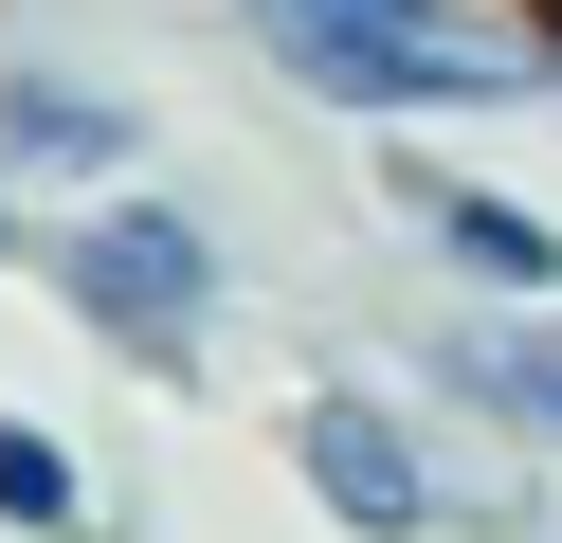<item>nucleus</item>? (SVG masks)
Segmentation results:
<instances>
[{
	"mask_svg": "<svg viewBox=\"0 0 562 543\" xmlns=\"http://www.w3.org/2000/svg\"><path fill=\"white\" fill-rule=\"evenodd\" d=\"M508 19H526V36H544V55H562V0H508Z\"/></svg>",
	"mask_w": 562,
	"mask_h": 543,
	"instance_id": "6e6552de",
	"label": "nucleus"
},
{
	"mask_svg": "<svg viewBox=\"0 0 562 543\" xmlns=\"http://www.w3.org/2000/svg\"><path fill=\"white\" fill-rule=\"evenodd\" d=\"M255 72L327 127H490V109H544V36L508 0H236Z\"/></svg>",
	"mask_w": 562,
	"mask_h": 543,
	"instance_id": "f257e3e1",
	"label": "nucleus"
},
{
	"mask_svg": "<svg viewBox=\"0 0 562 543\" xmlns=\"http://www.w3.org/2000/svg\"><path fill=\"white\" fill-rule=\"evenodd\" d=\"M544 109H562V55H544Z\"/></svg>",
	"mask_w": 562,
	"mask_h": 543,
	"instance_id": "1a4fd4ad",
	"label": "nucleus"
},
{
	"mask_svg": "<svg viewBox=\"0 0 562 543\" xmlns=\"http://www.w3.org/2000/svg\"><path fill=\"white\" fill-rule=\"evenodd\" d=\"M37 290H55L110 362L182 381V362L218 344V308H236V236H218L200 200H164V181H127V200H74V217L37 236Z\"/></svg>",
	"mask_w": 562,
	"mask_h": 543,
	"instance_id": "f03ea898",
	"label": "nucleus"
},
{
	"mask_svg": "<svg viewBox=\"0 0 562 543\" xmlns=\"http://www.w3.org/2000/svg\"><path fill=\"white\" fill-rule=\"evenodd\" d=\"M0 181L19 200H127L146 181V109L74 55H0Z\"/></svg>",
	"mask_w": 562,
	"mask_h": 543,
	"instance_id": "423d86ee",
	"label": "nucleus"
},
{
	"mask_svg": "<svg viewBox=\"0 0 562 543\" xmlns=\"http://www.w3.org/2000/svg\"><path fill=\"white\" fill-rule=\"evenodd\" d=\"M291 489L345 543H453V417L363 381V362H327V381H291Z\"/></svg>",
	"mask_w": 562,
	"mask_h": 543,
	"instance_id": "7ed1b4c3",
	"label": "nucleus"
},
{
	"mask_svg": "<svg viewBox=\"0 0 562 543\" xmlns=\"http://www.w3.org/2000/svg\"><path fill=\"white\" fill-rule=\"evenodd\" d=\"M0 543H127L110 471H91L74 434H37V417H0Z\"/></svg>",
	"mask_w": 562,
	"mask_h": 543,
	"instance_id": "0eeeda50",
	"label": "nucleus"
},
{
	"mask_svg": "<svg viewBox=\"0 0 562 543\" xmlns=\"http://www.w3.org/2000/svg\"><path fill=\"white\" fill-rule=\"evenodd\" d=\"M381 200L436 253V308H562V217L544 200H508L472 163H417V145H381Z\"/></svg>",
	"mask_w": 562,
	"mask_h": 543,
	"instance_id": "20e7f679",
	"label": "nucleus"
},
{
	"mask_svg": "<svg viewBox=\"0 0 562 543\" xmlns=\"http://www.w3.org/2000/svg\"><path fill=\"white\" fill-rule=\"evenodd\" d=\"M417 398L490 453L562 471V308H417Z\"/></svg>",
	"mask_w": 562,
	"mask_h": 543,
	"instance_id": "39448f33",
	"label": "nucleus"
}]
</instances>
